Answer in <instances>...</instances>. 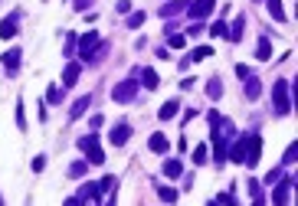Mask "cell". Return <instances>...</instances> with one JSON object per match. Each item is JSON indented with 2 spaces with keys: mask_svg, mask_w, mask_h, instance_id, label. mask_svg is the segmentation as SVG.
<instances>
[{
  "mask_svg": "<svg viewBox=\"0 0 298 206\" xmlns=\"http://www.w3.org/2000/svg\"><path fill=\"white\" fill-rule=\"evenodd\" d=\"M187 13H190V20H203V17H210L213 13V0H193L187 7Z\"/></svg>",
  "mask_w": 298,
  "mask_h": 206,
  "instance_id": "cell-6",
  "label": "cell"
},
{
  "mask_svg": "<svg viewBox=\"0 0 298 206\" xmlns=\"http://www.w3.org/2000/svg\"><path fill=\"white\" fill-rule=\"evenodd\" d=\"M99 43H102V40H99V33H95V30H88L85 36L79 40V56H82V59L88 62V59H92V53L99 49Z\"/></svg>",
  "mask_w": 298,
  "mask_h": 206,
  "instance_id": "cell-5",
  "label": "cell"
},
{
  "mask_svg": "<svg viewBox=\"0 0 298 206\" xmlns=\"http://www.w3.org/2000/svg\"><path fill=\"white\" fill-rule=\"evenodd\" d=\"M134 95H138V82H134V79H125V82H118V85L111 88V98H115V102H131Z\"/></svg>",
  "mask_w": 298,
  "mask_h": 206,
  "instance_id": "cell-4",
  "label": "cell"
},
{
  "mask_svg": "<svg viewBox=\"0 0 298 206\" xmlns=\"http://www.w3.org/2000/svg\"><path fill=\"white\" fill-rule=\"evenodd\" d=\"M128 138H131V124H125V121L118 124V128H111V134H108V141L115 144V147H122Z\"/></svg>",
  "mask_w": 298,
  "mask_h": 206,
  "instance_id": "cell-8",
  "label": "cell"
},
{
  "mask_svg": "<svg viewBox=\"0 0 298 206\" xmlns=\"http://www.w3.org/2000/svg\"><path fill=\"white\" fill-rule=\"evenodd\" d=\"M167 46H170V49H184V46H187V36H184V33H170Z\"/></svg>",
  "mask_w": 298,
  "mask_h": 206,
  "instance_id": "cell-20",
  "label": "cell"
},
{
  "mask_svg": "<svg viewBox=\"0 0 298 206\" xmlns=\"http://www.w3.org/2000/svg\"><path fill=\"white\" fill-rule=\"evenodd\" d=\"M255 56H259V59H272V46H269V40H259V46H255Z\"/></svg>",
  "mask_w": 298,
  "mask_h": 206,
  "instance_id": "cell-19",
  "label": "cell"
},
{
  "mask_svg": "<svg viewBox=\"0 0 298 206\" xmlns=\"http://www.w3.org/2000/svg\"><path fill=\"white\" fill-rule=\"evenodd\" d=\"M210 36H213V40H226V36H230V26H226L223 20H216L210 26Z\"/></svg>",
  "mask_w": 298,
  "mask_h": 206,
  "instance_id": "cell-16",
  "label": "cell"
},
{
  "mask_svg": "<svg viewBox=\"0 0 298 206\" xmlns=\"http://www.w3.org/2000/svg\"><path fill=\"white\" fill-rule=\"evenodd\" d=\"M115 10H118V13H128V10H131V0H118V3H115Z\"/></svg>",
  "mask_w": 298,
  "mask_h": 206,
  "instance_id": "cell-30",
  "label": "cell"
},
{
  "mask_svg": "<svg viewBox=\"0 0 298 206\" xmlns=\"http://www.w3.org/2000/svg\"><path fill=\"white\" fill-rule=\"evenodd\" d=\"M141 23H144V10H141V13H131V17H128V26H131V30H138Z\"/></svg>",
  "mask_w": 298,
  "mask_h": 206,
  "instance_id": "cell-27",
  "label": "cell"
},
{
  "mask_svg": "<svg viewBox=\"0 0 298 206\" xmlns=\"http://www.w3.org/2000/svg\"><path fill=\"white\" fill-rule=\"evenodd\" d=\"M243 26H246V17H239V20L230 26V40H239V36H243Z\"/></svg>",
  "mask_w": 298,
  "mask_h": 206,
  "instance_id": "cell-22",
  "label": "cell"
},
{
  "mask_svg": "<svg viewBox=\"0 0 298 206\" xmlns=\"http://www.w3.org/2000/svg\"><path fill=\"white\" fill-rule=\"evenodd\" d=\"M17 128H20V131H26V118H23V98L17 102Z\"/></svg>",
  "mask_w": 298,
  "mask_h": 206,
  "instance_id": "cell-26",
  "label": "cell"
},
{
  "mask_svg": "<svg viewBox=\"0 0 298 206\" xmlns=\"http://www.w3.org/2000/svg\"><path fill=\"white\" fill-rule=\"evenodd\" d=\"M210 56H213L210 46H197V49H193V62H203V59H210Z\"/></svg>",
  "mask_w": 298,
  "mask_h": 206,
  "instance_id": "cell-21",
  "label": "cell"
},
{
  "mask_svg": "<svg viewBox=\"0 0 298 206\" xmlns=\"http://www.w3.org/2000/svg\"><path fill=\"white\" fill-rule=\"evenodd\" d=\"M79 72H82V65H79V62H69V65H66V72H63V88H69V85H76V79H79Z\"/></svg>",
  "mask_w": 298,
  "mask_h": 206,
  "instance_id": "cell-10",
  "label": "cell"
},
{
  "mask_svg": "<svg viewBox=\"0 0 298 206\" xmlns=\"http://www.w3.org/2000/svg\"><path fill=\"white\" fill-rule=\"evenodd\" d=\"M43 167H46V157H43V154H40V157H33V170H36V174H40Z\"/></svg>",
  "mask_w": 298,
  "mask_h": 206,
  "instance_id": "cell-31",
  "label": "cell"
},
{
  "mask_svg": "<svg viewBox=\"0 0 298 206\" xmlns=\"http://www.w3.org/2000/svg\"><path fill=\"white\" fill-rule=\"evenodd\" d=\"M141 76H144V88H151V92H154V88L161 85V82H157V72H154V69H141Z\"/></svg>",
  "mask_w": 298,
  "mask_h": 206,
  "instance_id": "cell-17",
  "label": "cell"
},
{
  "mask_svg": "<svg viewBox=\"0 0 298 206\" xmlns=\"http://www.w3.org/2000/svg\"><path fill=\"white\" fill-rule=\"evenodd\" d=\"M259 154H262V138H259V134H246V138H239V141L233 144L230 161L255 167V164H259Z\"/></svg>",
  "mask_w": 298,
  "mask_h": 206,
  "instance_id": "cell-1",
  "label": "cell"
},
{
  "mask_svg": "<svg viewBox=\"0 0 298 206\" xmlns=\"http://www.w3.org/2000/svg\"><path fill=\"white\" fill-rule=\"evenodd\" d=\"M265 7H269V13H272V20L285 23V10H282V0H265Z\"/></svg>",
  "mask_w": 298,
  "mask_h": 206,
  "instance_id": "cell-14",
  "label": "cell"
},
{
  "mask_svg": "<svg viewBox=\"0 0 298 206\" xmlns=\"http://www.w3.org/2000/svg\"><path fill=\"white\" fill-rule=\"evenodd\" d=\"M20 46H13V49H7V53H3V69H7V72H10V76H17V69H20Z\"/></svg>",
  "mask_w": 298,
  "mask_h": 206,
  "instance_id": "cell-7",
  "label": "cell"
},
{
  "mask_svg": "<svg viewBox=\"0 0 298 206\" xmlns=\"http://www.w3.org/2000/svg\"><path fill=\"white\" fill-rule=\"evenodd\" d=\"M148 147H151L154 154H164V151H167V138H164V134H151V141H148Z\"/></svg>",
  "mask_w": 298,
  "mask_h": 206,
  "instance_id": "cell-15",
  "label": "cell"
},
{
  "mask_svg": "<svg viewBox=\"0 0 298 206\" xmlns=\"http://www.w3.org/2000/svg\"><path fill=\"white\" fill-rule=\"evenodd\" d=\"M246 82H249V85H246V95H249V98H259V82H255L253 76H246Z\"/></svg>",
  "mask_w": 298,
  "mask_h": 206,
  "instance_id": "cell-24",
  "label": "cell"
},
{
  "mask_svg": "<svg viewBox=\"0 0 298 206\" xmlns=\"http://www.w3.org/2000/svg\"><path fill=\"white\" fill-rule=\"evenodd\" d=\"M88 105H92V95H82V98H79V102H76V105L69 108V118H82Z\"/></svg>",
  "mask_w": 298,
  "mask_h": 206,
  "instance_id": "cell-12",
  "label": "cell"
},
{
  "mask_svg": "<svg viewBox=\"0 0 298 206\" xmlns=\"http://www.w3.org/2000/svg\"><path fill=\"white\" fill-rule=\"evenodd\" d=\"M161 200H167V203H174V200H177V193L170 190V186H164V190H161Z\"/></svg>",
  "mask_w": 298,
  "mask_h": 206,
  "instance_id": "cell-29",
  "label": "cell"
},
{
  "mask_svg": "<svg viewBox=\"0 0 298 206\" xmlns=\"http://www.w3.org/2000/svg\"><path fill=\"white\" fill-rule=\"evenodd\" d=\"M88 3H92V0H76V10L82 13V10H85V7H88Z\"/></svg>",
  "mask_w": 298,
  "mask_h": 206,
  "instance_id": "cell-32",
  "label": "cell"
},
{
  "mask_svg": "<svg viewBox=\"0 0 298 206\" xmlns=\"http://www.w3.org/2000/svg\"><path fill=\"white\" fill-rule=\"evenodd\" d=\"M272 92H276V111L278 115H288V108H292V102H288V82L278 79L276 85H272Z\"/></svg>",
  "mask_w": 298,
  "mask_h": 206,
  "instance_id": "cell-3",
  "label": "cell"
},
{
  "mask_svg": "<svg viewBox=\"0 0 298 206\" xmlns=\"http://www.w3.org/2000/svg\"><path fill=\"white\" fill-rule=\"evenodd\" d=\"M177 108H180V102H177V98H170V102H164V105H161L157 118H161V121H170V118H177Z\"/></svg>",
  "mask_w": 298,
  "mask_h": 206,
  "instance_id": "cell-9",
  "label": "cell"
},
{
  "mask_svg": "<svg viewBox=\"0 0 298 206\" xmlns=\"http://www.w3.org/2000/svg\"><path fill=\"white\" fill-rule=\"evenodd\" d=\"M79 147L88 154V164H105V154H102L99 138H95V134H88V138H79Z\"/></svg>",
  "mask_w": 298,
  "mask_h": 206,
  "instance_id": "cell-2",
  "label": "cell"
},
{
  "mask_svg": "<svg viewBox=\"0 0 298 206\" xmlns=\"http://www.w3.org/2000/svg\"><path fill=\"white\" fill-rule=\"evenodd\" d=\"M207 161V144H200L197 151H193V164H203Z\"/></svg>",
  "mask_w": 298,
  "mask_h": 206,
  "instance_id": "cell-28",
  "label": "cell"
},
{
  "mask_svg": "<svg viewBox=\"0 0 298 206\" xmlns=\"http://www.w3.org/2000/svg\"><path fill=\"white\" fill-rule=\"evenodd\" d=\"M88 170V161H79V164H72V167H69V177H82Z\"/></svg>",
  "mask_w": 298,
  "mask_h": 206,
  "instance_id": "cell-23",
  "label": "cell"
},
{
  "mask_svg": "<svg viewBox=\"0 0 298 206\" xmlns=\"http://www.w3.org/2000/svg\"><path fill=\"white\" fill-rule=\"evenodd\" d=\"M276 184H278V180H276ZM292 186H295L292 180H282V184H278V190L272 193V200H276V203H285V200H288V193H292Z\"/></svg>",
  "mask_w": 298,
  "mask_h": 206,
  "instance_id": "cell-13",
  "label": "cell"
},
{
  "mask_svg": "<svg viewBox=\"0 0 298 206\" xmlns=\"http://www.w3.org/2000/svg\"><path fill=\"white\" fill-rule=\"evenodd\" d=\"M17 17H7V20L0 23V40H13V36H17Z\"/></svg>",
  "mask_w": 298,
  "mask_h": 206,
  "instance_id": "cell-11",
  "label": "cell"
},
{
  "mask_svg": "<svg viewBox=\"0 0 298 206\" xmlns=\"http://www.w3.org/2000/svg\"><path fill=\"white\" fill-rule=\"evenodd\" d=\"M207 95H210V98H216V95H223V85H220V79H213L210 85H207Z\"/></svg>",
  "mask_w": 298,
  "mask_h": 206,
  "instance_id": "cell-25",
  "label": "cell"
},
{
  "mask_svg": "<svg viewBox=\"0 0 298 206\" xmlns=\"http://www.w3.org/2000/svg\"><path fill=\"white\" fill-rule=\"evenodd\" d=\"M184 174V164L180 161H167L164 164V177H180Z\"/></svg>",
  "mask_w": 298,
  "mask_h": 206,
  "instance_id": "cell-18",
  "label": "cell"
}]
</instances>
